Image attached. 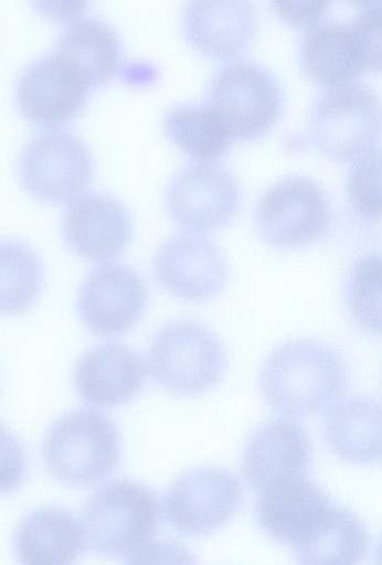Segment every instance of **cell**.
I'll return each instance as SVG.
<instances>
[{
    "label": "cell",
    "mask_w": 382,
    "mask_h": 565,
    "mask_svg": "<svg viewBox=\"0 0 382 565\" xmlns=\"http://www.w3.org/2000/svg\"><path fill=\"white\" fill-rule=\"evenodd\" d=\"M369 545L360 519L333 503L318 526L294 550L298 565H360Z\"/></svg>",
    "instance_id": "obj_23"
},
{
    "label": "cell",
    "mask_w": 382,
    "mask_h": 565,
    "mask_svg": "<svg viewBox=\"0 0 382 565\" xmlns=\"http://www.w3.org/2000/svg\"><path fill=\"white\" fill-rule=\"evenodd\" d=\"M275 11L294 25L312 26L320 21L332 4L330 1H275Z\"/></svg>",
    "instance_id": "obj_30"
},
{
    "label": "cell",
    "mask_w": 382,
    "mask_h": 565,
    "mask_svg": "<svg viewBox=\"0 0 382 565\" xmlns=\"http://www.w3.org/2000/svg\"><path fill=\"white\" fill-rule=\"evenodd\" d=\"M307 136L330 159L357 160L382 140V99L359 82L330 86L312 103Z\"/></svg>",
    "instance_id": "obj_3"
},
{
    "label": "cell",
    "mask_w": 382,
    "mask_h": 565,
    "mask_svg": "<svg viewBox=\"0 0 382 565\" xmlns=\"http://www.w3.org/2000/svg\"><path fill=\"white\" fill-rule=\"evenodd\" d=\"M94 159L86 142L67 130L41 131L29 139L18 158L22 185L54 202L75 198L92 180Z\"/></svg>",
    "instance_id": "obj_8"
},
{
    "label": "cell",
    "mask_w": 382,
    "mask_h": 565,
    "mask_svg": "<svg viewBox=\"0 0 382 565\" xmlns=\"http://www.w3.org/2000/svg\"><path fill=\"white\" fill-rule=\"evenodd\" d=\"M299 63L310 79L329 87L364 72L350 21L327 19L308 28L300 42Z\"/></svg>",
    "instance_id": "obj_22"
},
{
    "label": "cell",
    "mask_w": 382,
    "mask_h": 565,
    "mask_svg": "<svg viewBox=\"0 0 382 565\" xmlns=\"http://www.w3.org/2000/svg\"><path fill=\"white\" fill-rule=\"evenodd\" d=\"M172 218L192 232H210L225 225L241 203L237 178L219 162H191L178 168L165 192Z\"/></svg>",
    "instance_id": "obj_9"
},
{
    "label": "cell",
    "mask_w": 382,
    "mask_h": 565,
    "mask_svg": "<svg viewBox=\"0 0 382 565\" xmlns=\"http://www.w3.org/2000/svg\"><path fill=\"white\" fill-rule=\"evenodd\" d=\"M159 285L185 301L217 297L229 280V266L217 245L195 233L177 234L157 249L153 262Z\"/></svg>",
    "instance_id": "obj_11"
},
{
    "label": "cell",
    "mask_w": 382,
    "mask_h": 565,
    "mask_svg": "<svg viewBox=\"0 0 382 565\" xmlns=\"http://www.w3.org/2000/svg\"><path fill=\"white\" fill-rule=\"evenodd\" d=\"M148 300L147 285L124 264H104L84 279L77 295L82 322L99 337L120 335L141 319Z\"/></svg>",
    "instance_id": "obj_12"
},
{
    "label": "cell",
    "mask_w": 382,
    "mask_h": 565,
    "mask_svg": "<svg viewBox=\"0 0 382 565\" xmlns=\"http://www.w3.org/2000/svg\"><path fill=\"white\" fill-rule=\"evenodd\" d=\"M332 504L329 495L305 477L261 491L255 514L268 536L294 547L317 527Z\"/></svg>",
    "instance_id": "obj_18"
},
{
    "label": "cell",
    "mask_w": 382,
    "mask_h": 565,
    "mask_svg": "<svg viewBox=\"0 0 382 565\" xmlns=\"http://www.w3.org/2000/svg\"><path fill=\"white\" fill-rule=\"evenodd\" d=\"M62 232L81 257L104 262L124 252L131 239L132 222L127 206L104 191L77 196L65 210Z\"/></svg>",
    "instance_id": "obj_14"
},
{
    "label": "cell",
    "mask_w": 382,
    "mask_h": 565,
    "mask_svg": "<svg viewBox=\"0 0 382 565\" xmlns=\"http://www.w3.org/2000/svg\"><path fill=\"white\" fill-rule=\"evenodd\" d=\"M349 19L365 71L382 72V1L352 2Z\"/></svg>",
    "instance_id": "obj_28"
},
{
    "label": "cell",
    "mask_w": 382,
    "mask_h": 565,
    "mask_svg": "<svg viewBox=\"0 0 382 565\" xmlns=\"http://www.w3.org/2000/svg\"><path fill=\"white\" fill-rule=\"evenodd\" d=\"M238 479L230 471L201 467L180 476L163 498L167 522L185 535H204L226 524L242 502Z\"/></svg>",
    "instance_id": "obj_10"
},
{
    "label": "cell",
    "mask_w": 382,
    "mask_h": 565,
    "mask_svg": "<svg viewBox=\"0 0 382 565\" xmlns=\"http://www.w3.org/2000/svg\"><path fill=\"white\" fill-rule=\"evenodd\" d=\"M142 358L120 343H103L86 351L73 373L78 396L94 407H115L130 402L147 383Z\"/></svg>",
    "instance_id": "obj_16"
},
{
    "label": "cell",
    "mask_w": 382,
    "mask_h": 565,
    "mask_svg": "<svg viewBox=\"0 0 382 565\" xmlns=\"http://www.w3.org/2000/svg\"><path fill=\"white\" fill-rule=\"evenodd\" d=\"M121 455L115 424L94 409L70 412L49 428L42 458L49 472L71 486L88 487L110 476Z\"/></svg>",
    "instance_id": "obj_4"
},
{
    "label": "cell",
    "mask_w": 382,
    "mask_h": 565,
    "mask_svg": "<svg viewBox=\"0 0 382 565\" xmlns=\"http://www.w3.org/2000/svg\"><path fill=\"white\" fill-rule=\"evenodd\" d=\"M323 433L331 451L354 465L382 462V403L365 396L340 401L330 408Z\"/></svg>",
    "instance_id": "obj_20"
},
{
    "label": "cell",
    "mask_w": 382,
    "mask_h": 565,
    "mask_svg": "<svg viewBox=\"0 0 382 565\" xmlns=\"http://www.w3.org/2000/svg\"><path fill=\"white\" fill-rule=\"evenodd\" d=\"M52 53L88 87L114 75L123 56V43L113 24L96 15H83L59 33Z\"/></svg>",
    "instance_id": "obj_19"
},
{
    "label": "cell",
    "mask_w": 382,
    "mask_h": 565,
    "mask_svg": "<svg viewBox=\"0 0 382 565\" xmlns=\"http://www.w3.org/2000/svg\"><path fill=\"white\" fill-rule=\"evenodd\" d=\"M43 269L34 250L24 242H1V311L17 315L28 310L39 297Z\"/></svg>",
    "instance_id": "obj_25"
},
{
    "label": "cell",
    "mask_w": 382,
    "mask_h": 565,
    "mask_svg": "<svg viewBox=\"0 0 382 565\" xmlns=\"http://www.w3.org/2000/svg\"><path fill=\"white\" fill-rule=\"evenodd\" d=\"M376 565H382V539L379 543L375 556Z\"/></svg>",
    "instance_id": "obj_31"
},
{
    "label": "cell",
    "mask_w": 382,
    "mask_h": 565,
    "mask_svg": "<svg viewBox=\"0 0 382 565\" xmlns=\"http://www.w3.org/2000/svg\"><path fill=\"white\" fill-rule=\"evenodd\" d=\"M127 565H198V563L183 544L172 540H157L134 553Z\"/></svg>",
    "instance_id": "obj_29"
},
{
    "label": "cell",
    "mask_w": 382,
    "mask_h": 565,
    "mask_svg": "<svg viewBox=\"0 0 382 565\" xmlns=\"http://www.w3.org/2000/svg\"><path fill=\"white\" fill-rule=\"evenodd\" d=\"M85 545L82 524L68 512L42 508L29 514L14 536L21 565H75Z\"/></svg>",
    "instance_id": "obj_21"
},
{
    "label": "cell",
    "mask_w": 382,
    "mask_h": 565,
    "mask_svg": "<svg viewBox=\"0 0 382 565\" xmlns=\"http://www.w3.org/2000/svg\"><path fill=\"white\" fill-rule=\"evenodd\" d=\"M346 298L353 322L364 332L382 337V253H369L356 260Z\"/></svg>",
    "instance_id": "obj_26"
},
{
    "label": "cell",
    "mask_w": 382,
    "mask_h": 565,
    "mask_svg": "<svg viewBox=\"0 0 382 565\" xmlns=\"http://www.w3.org/2000/svg\"><path fill=\"white\" fill-rule=\"evenodd\" d=\"M159 523L157 494L129 479L104 484L82 512L86 546L109 558L136 553L156 534Z\"/></svg>",
    "instance_id": "obj_2"
},
{
    "label": "cell",
    "mask_w": 382,
    "mask_h": 565,
    "mask_svg": "<svg viewBox=\"0 0 382 565\" xmlns=\"http://www.w3.org/2000/svg\"><path fill=\"white\" fill-rule=\"evenodd\" d=\"M169 138L198 160L211 161L222 156L234 138L206 103H183L170 107L163 119Z\"/></svg>",
    "instance_id": "obj_24"
},
{
    "label": "cell",
    "mask_w": 382,
    "mask_h": 565,
    "mask_svg": "<svg viewBox=\"0 0 382 565\" xmlns=\"http://www.w3.org/2000/svg\"><path fill=\"white\" fill-rule=\"evenodd\" d=\"M89 87L52 52L33 58L15 84L22 114L40 126H57L83 108Z\"/></svg>",
    "instance_id": "obj_15"
},
{
    "label": "cell",
    "mask_w": 382,
    "mask_h": 565,
    "mask_svg": "<svg viewBox=\"0 0 382 565\" xmlns=\"http://www.w3.org/2000/svg\"><path fill=\"white\" fill-rule=\"evenodd\" d=\"M347 191L360 216L382 218V148H374L356 160L348 175Z\"/></svg>",
    "instance_id": "obj_27"
},
{
    "label": "cell",
    "mask_w": 382,
    "mask_h": 565,
    "mask_svg": "<svg viewBox=\"0 0 382 565\" xmlns=\"http://www.w3.org/2000/svg\"><path fill=\"white\" fill-rule=\"evenodd\" d=\"M312 444L306 429L291 418H274L254 430L242 457V475L254 490L308 477Z\"/></svg>",
    "instance_id": "obj_13"
},
{
    "label": "cell",
    "mask_w": 382,
    "mask_h": 565,
    "mask_svg": "<svg viewBox=\"0 0 382 565\" xmlns=\"http://www.w3.org/2000/svg\"><path fill=\"white\" fill-rule=\"evenodd\" d=\"M259 384L267 403L288 417L331 408L348 384L347 365L330 345L314 339L287 341L264 362Z\"/></svg>",
    "instance_id": "obj_1"
},
{
    "label": "cell",
    "mask_w": 382,
    "mask_h": 565,
    "mask_svg": "<svg viewBox=\"0 0 382 565\" xmlns=\"http://www.w3.org/2000/svg\"><path fill=\"white\" fill-rule=\"evenodd\" d=\"M331 218L330 201L319 183L305 175L285 177L256 202L255 226L261 237L280 249L319 239Z\"/></svg>",
    "instance_id": "obj_7"
},
{
    "label": "cell",
    "mask_w": 382,
    "mask_h": 565,
    "mask_svg": "<svg viewBox=\"0 0 382 565\" xmlns=\"http://www.w3.org/2000/svg\"><path fill=\"white\" fill-rule=\"evenodd\" d=\"M149 366L159 385L180 396L211 391L225 374L227 355L219 335L194 320L162 327L149 345Z\"/></svg>",
    "instance_id": "obj_5"
},
{
    "label": "cell",
    "mask_w": 382,
    "mask_h": 565,
    "mask_svg": "<svg viewBox=\"0 0 382 565\" xmlns=\"http://www.w3.org/2000/svg\"><path fill=\"white\" fill-rule=\"evenodd\" d=\"M181 29L198 51L215 58L242 54L257 30L254 6L244 0H192L181 12Z\"/></svg>",
    "instance_id": "obj_17"
},
{
    "label": "cell",
    "mask_w": 382,
    "mask_h": 565,
    "mask_svg": "<svg viewBox=\"0 0 382 565\" xmlns=\"http://www.w3.org/2000/svg\"><path fill=\"white\" fill-rule=\"evenodd\" d=\"M234 139L267 134L283 109L284 95L277 77L265 66L232 61L212 76L205 100Z\"/></svg>",
    "instance_id": "obj_6"
}]
</instances>
